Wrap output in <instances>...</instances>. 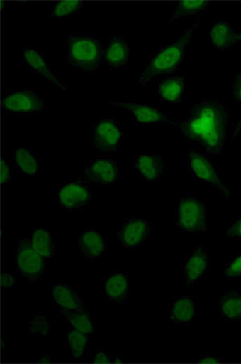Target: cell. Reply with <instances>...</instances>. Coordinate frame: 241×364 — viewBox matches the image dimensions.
<instances>
[{
	"label": "cell",
	"mask_w": 241,
	"mask_h": 364,
	"mask_svg": "<svg viewBox=\"0 0 241 364\" xmlns=\"http://www.w3.org/2000/svg\"><path fill=\"white\" fill-rule=\"evenodd\" d=\"M152 230L150 223L142 218H133L120 226L118 232L120 245L126 250H135L147 242Z\"/></svg>",
	"instance_id": "9c48e42d"
},
{
	"label": "cell",
	"mask_w": 241,
	"mask_h": 364,
	"mask_svg": "<svg viewBox=\"0 0 241 364\" xmlns=\"http://www.w3.org/2000/svg\"><path fill=\"white\" fill-rule=\"evenodd\" d=\"M208 1H179L174 6V11L170 21L173 22L180 17L195 15L198 12L205 11L208 7Z\"/></svg>",
	"instance_id": "83f0119b"
},
{
	"label": "cell",
	"mask_w": 241,
	"mask_h": 364,
	"mask_svg": "<svg viewBox=\"0 0 241 364\" xmlns=\"http://www.w3.org/2000/svg\"><path fill=\"white\" fill-rule=\"evenodd\" d=\"M198 26H200V21L193 24L178 41L162 48L155 54L150 60L146 70L138 77L142 87L147 86L156 77L171 74L179 68L183 63L186 48L191 40L193 33Z\"/></svg>",
	"instance_id": "7a4b0ae2"
},
{
	"label": "cell",
	"mask_w": 241,
	"mask_h": 364,
	"mask_svg": "<svg viewBox=\"0 0 241 364\" xmlns=\"http://www.w3.org/2000/svg\"><path fill=\"white\" fill-rule=\"evenodd\" d=\"M220 363H222L220 358L218 355L214 354L204 355L200 358V360H198V363L203 364H213Z\"/></svg>",
	"instance_id": "836d02e7"
},
{
	"label": "cell",
	"mask_w": 241,
	"mask_h": 364,
	"mask_svg": "<svg viewBox=\"0 0 241 364\" xmlns=\"http://www.w3.org/2000/svg\"><path fill=\"white\" fill-rule=\"evenodd\" d=\"M234 94L236 95L237 98L241 101V75H239L236 77V80L234 82ZM241 126V122L239 124L240 127Z\"/></svg>",
	"instance_id": "8d00e7d4"
},
{
	"label": "cell",
	"mask_w": 241,
	"mask_h": 364,
	"mask_svg": "<svg viewBox=\"0 0 241 364\" xmlns=\"http://www.w3.org/2000/svg\"><path fill=\"white\" fill-rule=\"evenodd\" d=\"M176 226L184 232L198 233L208 230L206 205L195 196H186L176 205Z\"/></svg>",
	"instance_id": "277c9868"
},
{
	"label": "cell",
	"mask_w": 241,
	"mask_h": 364,
	"mask_svg": "<svg viewBox=\"0 0 241 364\" xmlns=\"http://www.w3.org/2000/svg\"><path fill=\"white\" fill-rule=\"evenodd\" d=\"M82 1H60L54 4L52 18H65L74 15L82 8Z\"/></svg>",
	"instance_id": "f546056e"
},
{
	"label": "cell",
	"mask_w": 241,
	"mask_h": 364,
	"mask_svg": "<svg viewBox=\"0 0 241 364\" xmlns=\"http://www.w3.org/2000/svg\"><path fill=\"white\" fill-rule=\"evenodd\" d=\"M183 136L203 145L213 154L224 146L227 132L225 108L215 102H203L192 107L190 117L180 124Z\"/></svg>",
	"instance_id": "6da1fadb"
},
{
	"label": "cell",
	"mask_w": 241,
	"mask_h": 364,
	"mask_svg": "<svg viewBox=\"0 0 241 364\" xmlns=\"http://www.w3.org/2000/svg\"><path fill=\"white\" fill-rule=\"evenodd\" d=\"M113 107L125 109L133 115L138 123L141 124H165L176 126L179 121L174 120L158 108L147 105H135V103H125L122 102L110 101Z\"/></svg>",
	"instance_id": "30bf717a"
},
{
	"label": "cell",
	"mask_w": 241,
	"mask_h": 364,
	"mask_svg": "<svg viewBox=\"0 0 241 364\" xmlns=\"http://www.w3.org/2000/svg\"><path fill=\"white\" fill-rule=\"evenodd\" d=\"M113 359L105 350H99L92 354L91 361L94 363H110Z\"/></svg>",
	"instance_id": "1f68e13d"
},
{
	"label": "cell",
	"mask_w": 241,
	"mask_h": 364,
	"mask_svg": "<svg viewBox=\"0 0 241 364\" xmlns=\"http://www.w3.org/2000/svg\"><path fill=\"white\" fill-rule=\"evenodd\" d=\"M28 330L33 336H46L51 331L50 321L44 315L36 314L28 321Z\"/></svg>",
	"instance_id": "f1b7e54d"
},
{
	"label": "cell",
	"mask_w": 241,
	"mask_h": 364,
	"mask_svg": "<svg viewBox=\"0 0 241 364\" xmlns=\"http://www.w3.org/2000/svg\"><path fill=\"white\" fill-rule=\"evenodd\" d=\"M44 257L35 251L31 240H21L15 251L16 268L29 282L40 280L43 277L45 264Z\"/></svg>",
	"instance_id": "5b68a950"
},
{
	"label": "cell",
	"mask_w": 241,
	"mask_h": 364,
	"mask_svg": "<svg viewBox=\"0 0 241 364\" xmlns=\"http://www.w3.org/2000/svg\"><path fill=\"white\" fill-rule=\"evenodd\" d=\"M220 314L223 318L230 321L241 319V294L237 291H225L220 300Z\"/></svg>",
	"instance_id": "603a6c76"
},
{
	"label": "cell",
	"mask_w": 241,
	"mask_h": 364,
	"mask_svg": "<svg viewBox=\"0 0 241 364\" xmlns=\"http://www.w3.org/2000/svg\"><path fill=\"white\" fill-rule=\"evenodd\" d=\"M40 362H42V363H48V362H50V357L44 356V357H43V359H40Z\"/></svg>",
	"instance_id": "74e56055"
},
{
	"label": "cell",
	"mask_w": 241,
	"mask_h": 364,
	"mask_svg": "<svg viewBox=\"0 0 241 364\" xmlns=\"http://www.w3.org/2000/svg\"><path fill=\"white\" fill-rule=\"evenodd\" d=\"M78 248L84 257L94 260L105 251L106 242L100 232L89 229L82 232L78 237Z\"/></svg>",
	"instance_id": "ffe728a7"
},
{
	"label": "cell",
	"mask_w": 241,
	"mask_h": 364,
	"mask_svg": "<svg viewBox=\"0 0 241 364\" xmlns=\"http://www.w3.org/2000/svg\"><path fill=\"white\" fill-rule=\"evenodd\" d=\"M228 237L241 239V217L237 218L227 230Z\"/></svg>",
	"instance_id": "d6a6232c"
},
{
	"label": "cell",
	"mask_w": 241,
	"mask_h": 364,
	"mask_svg": "<svg viewBox=\"0 0 241 364\" xmlns=\"http://www.w3.org/2000/svg\"><path fill=\"white\" fill-rule=\"evenodd\" d=\"M197 302L190 296L176 297L169 311V321L174 324L189 325L196 317Z\"/></svg>",
	"instance_id": "2e32d148"
},
{
	"label": "cell",
	"mask_w": 241,
	"mask_h": 364,
	"mask_svg": "<svg viewBox=\"0 0 241 364\" xmlns=\"http://www.w3.org/2000/svg\"><path fill=\"white\" fill-rule=\"evenodd\" d=\"M189 162L191 171L198 180L215 188L226 199L230 198V190L219 177L212 163L206 157L196 150H191Z\"/></svg>",
	"instance_id": "52a82bcc"
},
{
	"label": "cell",
	"mask_w": 241,
	"mask_h": 364,
	"mask_svg": "<svg viewBox=\"0 0 241 364\" xmlns=\"http://www.w3.org/2000/svg\"><path fill=\"white\" fill-rule=\"evenodd\" d=\"M89 342V335L86 333L71 330L66 336V343L72 359H81L86 351Z\"/></svg>",
	"instance_id": "d4e9b609"
},
{
	"label": "cell",
	"mask_w": 241,
	"mask_h": 364,
	"mask_svg": "<svg viewBox=\"0 0 241 364\" xmlns=\"http://www.w3.org/2000/svg\"><path fill=\"white\" fill-rule=\"evenodd\" d=\"M10 180V168L7 162L3 159L1 161V182L4 185Z\"/></svg>",
	"instance_id": "e575fe53"
},
{
	"label": "cell",
	"mask_w": 241,
	"mask_h": 364,
	"mask_svg": "<svg viewBox=\"0 0 241 364\" xmlns=\"http://www.w3.org/2000/svg\"><path fill=\"white\" fill-rule=\"evenodd\" d=\"M224 273L225 277L228 279L241 278V253L228 263Z\"/></svg>",
	"instance_id": "4dcf8cb0"
},
{
	"label": "cell",
	"mask_w": 241,
	"mask_h": 364,
	"mask_svg": "<svg viewBox=\"0 0 241 364\" xmlns=\"http://www.w3.org/2000/svg\"><path fill=\"white\" fill-rule=\"evenodd\" d=\"M103 287L108 300L114 303H123L130 295V279L128 273H112L106 278Z\"/></svg>",
	"instance_id": "e0dca14e"
},
{
	"label": "cell",
	"mask_w": 241,
	"mask_h": 364,
	"mask_svg": "<svg viewBox=\"0 0 241 364\" xmlns=\"http://www.w3.org/2000/svg\"><path fill=\"white\" fill-rule=\"evenodd\" d=\"M92 198L87 185L82 182H70L60 188L58 202L65 210H78L86 206Z\"/></svg>",
	"instance_id": "8fae6325"
},
{
	"label": "cell",
	"mask_w": 241,
	"mask_h": 364,
	"mask_svg": "<svg viewBox=\"0 0 241 364\" xmlns=\"http://www.w3.org/2000/svg\"><path fill=\"white\" fill-rule=\"evenodd\" d=\"M130 48L122 36H113L108 42L105 60L113 70H120L128 63Z\"/></svg>",
	"instance_id": "d6986e66"
},
{
	"label": "cell",
	"mask_w": 241,
	"mask_h": 364,
	"mask_svg": "<svg viewBox=\"0 0 241 364\" xmlns=\"http://www.w3.org/2000/svg\"><path fill=\"white\" fill-rule=\"evenodd\" d=\"M31 242L42 257L51 258L55 252V245L50 230L40 227L33 230L31 235Z\"/></svg>",
	"instance_id": "cb8c5ba5"
},
{
	"label": "cell",
	"mask_w": 241,
	"mask_h": 364,
	"mask_svg": "<svg viewBox=\"0 0 241 364\" xmlns=\"http://www.w3.org/2000/svg\"><path fill=\"white\" fill-rule=\"evenodd\" d=\"M63 314L65 318H68L72 329L86 333V335L94 333V321L87 312H63Z\"/></svg>",
	"instance_id": "4316f807"
},
{
	"label": "cell",
	"mask_w": 241,
	"mask_h": 364,
	"mask_svg": "<svg viewBox=\"0 0 241 364\" xmlns=\"http://www.w3.org/2000/svg\"><path fill=\"white\" fill-rule=\"evenodd\" d=\"M112 362L118 363L122 362V360H120V359L118 356H116V357H114V359H113Z\"/></svg>",
	"instance_id": "f35d334b"
},
{
	"label": "cell",
	"mask_w": 241,
	"mask_h": 364,
	"mask_svg": "<svg viewBox=\"0 0 241 364\" xmlns=\"http://www.w3.org/2000/svg\"><path fill=\"white\" fill-rule=\"evenodd\" d=\"M52 300L63 312H87L81 296L77 291L68 284H57L52 287Z\"/></svg>",
	"instance_id": "5bb4252c"
},
{
	"label": "cell",
	"mask_w": 241,
	"mask_h": 364,
	"mask_svg": "<svg viewBox=\"0 0 241 364\" xmlns=\"http://www.w3.org/2000/svg\"><path fill=\"white\" fill-rule=\"evenodd\" d=\"M103 48L94 36L84 33H71L66 39V60L72 68L84 73L99 69Z\"/></svg>",
	"instance_id": "3957f363"
},
{
	"label": "cell",
	"mask_w": 241,
	"mask_h": 364,
	"mask_svg": "<svg viewBox=\"0 0 241 364\" xmlns=\"http://www.w3.org/2000/svg\"><path fill=\"white\" fill-rule=\"evenodd\" d=\"M14 277H12L9 273L4 272L1 276V284L4 289H9L14 284Z\"/></svg>",
	"instance_id": "d590c367"
},
{
	"label": "cell",
	"mask_w": 241,
	"mask_h": 364,
	"mask_svg": "<svg viewBox=\"0 0 241 364\" xmlns=\"http://www.w3.org/2000/svg\"><path fill=\"white\" fill-rule=\"evenodd\" d=\"M185 89L184 77H174L162 81L157 87V95L161 100L178 103L183 100Z\"/></svg>",
	"instance_id": "44dd1931"
},
{
	"label": "cell",
	"mask_w": 241,
	"mask_h": 364,
	"mask_svg": "<svg viewBox=\"0 0 241 364\" xmlns=\"http://www.w3.org/2000/svg\"><path fill=\"white\" fill-rule=\"evenodd\" d=\"M118 176L117 163L111 159H101L94 161L84 169L83 178L89 183L112 185Z\"/></svg>",
	"instance_id": "7c38bea8"
},
{
	"label": "cell",
	"mask_w": 241,
	"mask_h": 364,
	"mask_svg": "<svg viewBox=\"0 0 241 364\" xmlns=\"http://www.w3.org/2000/svg\"><path fill=\"white\" fill-rule=\"evenodd\" d=\"M22 58L30 70L43 77L45 80L55 85V86L65 90H67L53 75L50 65H48L45 56L38 48L33 47L24 48L22 52Z\"/></svg>",
	"instance_id": "9a60e30c"
},
{
	"label": "cell",
	"mask_w": 241,
	"mask_h": 364,
	"mask_svg": "<svg viewBox=\"0 0 241 364\" xmlns=\"http://www.w3.org/2000/svg\"><path fill=\"white\" fill-rule=\"evenodd\" d=\"M165 163L160 156H138L135 168L140 177L147 181H158L164 175Z\"/></svg>",
	"instance_id": "ac0fdd59"
},
{
	"label": "cell",
	"mask_w": 241,
	"mask_h": 364,
	"mask_svg": "<svg viewBox=\"0 0 241 364\" xmlns=\"http://www.w3.org/2000/svg\"><path fill=\"white\" fill-rule=\"evenodd\" d=\"M123 132L119 125L111 118L96 121L93 129L94 148L101 154H116L120 146Z\"/></svg>",
	"instance_id": "8992f818"
},
{
	"label": "cell",
	"mask_w": 241,
	"mask_h": 364,
	"mask_svg": "<svg viewBox=\"0 0 241 364\" xmlns=\"http://www.w3.org/2000/svg\"><path fill=\"white\" fill-rule=\"evenodd\" d=\"M209 268L208 252L202 246L196 247L184 264V275L186 283L192 285L200 282L206 276Z\"/></svg>",
	"instance_id": "4fadbf2b"
},
{
	"label": "cell",
	"mask_w": 241,
	"mask_h": 364,
	"mask_svg": "<svg viewBox=\"0 0 241 364\" xmlns=\"http://www.w3.org/2000/svg\"><path fill=\"white\" fill-rule=\"evenodd\" d=\"M16 165L21 171L28 176L35 177L38 174V162L31 151L24 148L13 151Z\"/></svg>",
	"instance_id": "484cf974"
},
{
	"label": "cell",
	"mask_w": 241,
	"mask_h": 364,
	"mask_svg": "<svg viewBox=\"0 0 241 364\" xmlns=\"http://www.w3.org/2000/svg\"><path fill=\"white\" fill-rule=\"evenodd\" d=\"M238 40L241 41V33L238 34Z\"/></svg>",
	"instance_id": "ab89813d"
},
{
	"label": "cell",
	"mask_w": 241,
	"mask_h": 364,
	"mask_svg": "<svg viewBox=\"0 0 241 364\" xmlns=\"http://www.w3.org/2000/svg\"><path fill=\"white\" fill-rule=\"evenodd\" d=\"M3 107L11 113L40 114L44 111L45 102L35 91L23 90L6 96Z\"/></svg>",
	"instance_id": "ba28073f"
},
{
	"label": "cell",
	"mask_w": 241,
	"mask_h": 364,
	"mask_svg": "<svg viewBox=\"0 0 241 364\" xmlns=\"http://www.w3.org/2000/svg\"><path fill=\"white\" fill-rule=\"evenodd\" d=\"M210 40L214 46L219 48H228L237 44L238 34L226 22L219 21L213 24L210 30Z\"/></svg>",
	"instance_id": "7402d4cb"
}]
</instances>
